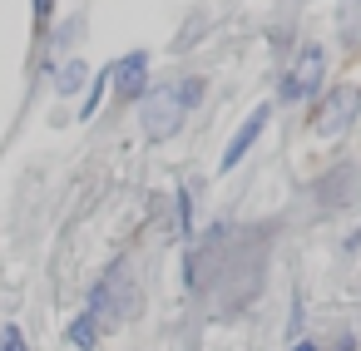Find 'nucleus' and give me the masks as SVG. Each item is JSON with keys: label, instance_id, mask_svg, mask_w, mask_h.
Returning <instances> with one entry per match:
<instances>
[{"label": "nucleus", "instance_id": "1", "mask_svg": "<svg viewBox=\"0 0 361 351\" xmlns=\"http://www.w3.org/2000/svg\"><path fill=\"white\" fill-rule=\"evenodd\" d=\"M198 94H203V85H198V80H183V85H173V90H154V94L144 99V109H139L144 134H149V139H169V134H178L183 109H188Z\"/></svg>", "mask_w": 361, "mask_h": 351}, {"label": "nucleus", "instance_id": "2", "mask_svg": "<svg viewBox=\"0 0 361 351\" xmlns=\"http://www.w3.org/2000/svg\"><path fill=\"white\" fill-rule=\"evenodd\" d=\"M99 326H119V321H129V312H134V282L124 277V267H114V272H104L94 287H90V307H85Z\"/></svg>", "mask_w": 361, "mask_h": 351}, {"label": "nucleus", "instance_id": "3", "mask_svg": "<svg viewBox=\"0 0 361 351\" xmlns=\"http://www.w3.org/2000/svg\"><path fill=\"white\" fill-rule=\"evenodd\" d=\"M322 80H326V50L322 45H307L302 55H297V65L287 70V80H282V99L287 104H297V99H307V94H317L322 90Z\"/></svg>", "mask_w": 361, "mask_h": 351}, {"label": "nucleus", "instance_id": "4", "mask_svg": "<svg viewBox=\"0 0 361 351\" xmlns=\"http://www.w3.org/2000/svg\"><path fill=\"white\" fill-rule=\"evenodd\" d=\"M356 109H361V90H356V85H341V90L326 94V104H322V114H317V129H322V134H341V129L356 119Z\"/></svg>", "mask_w": 361, "mask_h": 351}, {"label": "nucleus", "instance_id": "5", "mask_svg": "<svg viewBox=\"0 0 361 351\" xmlns=\"http://www.w3.org/2000/svg\"><path fill=\"white\" fill-rule=\"evenodd\" d=\"M144 75H149V55L144 50H134L129 60H119V65H109V85L124 94V99H134V94H144Z\"/></svg>", "mask_w": 361, "mask_h": 351}, {"label": "nucleus", "instance_id": "6", "mask_svg": "<svg viewBox=\"0 0 361 351\" xmlns=\"http://www.w3.org/2000/svg\"><path fill=\"white\" fill-rule=\"evenodd\" d=\"M262 124H267V104H262V109H252V114H247V124H243V129L233 134V144L223 149V173L243 164V154H247V149L257 144V134H262Z\"/></svg>", "mask_w": 361, "mask_h": 351}, {"label": "nucleus", "instance_id": "7", "mask_svg": "<svg viewBox=\"0 0 361 351\" xmlns=\"http://www.w3.org/2000/svg\"><path fill=\"white\" fill-rule=\"evenodd\" d=\"M94 341H99V321L85 312V316H75L70 321V346H80V351H94Z\"/></svg>", "mask_w": 361, "mask_h": 351}, {"label": "nucleus", "instance_id": "8", "mask_svg": "<svg viewBox=\"0 0 361 351\" xmlns=\"http://www.w3.org/2000/svg\"><path fill=\"white\" fill-rule=\"evenodd\" d=\"M85 75H90V70H85L80 60H75V65H65V70H60V94H75V90L85 85Z\"/></svg>", "mask_w": 361, "mask_h": 351}, {"label": "nucleus", "instance_id": "9", "mask_svg": "<svg viewBox=\"0 0 361 351\" xmlns=\"http://www.w3.org/2000/svg\"><path fill=\"white\" fill-rule=\"evenodd\" d=\"M104 90H109V70L94 80V90H90V99H85V109H80V119H94L99 114V99H104Z\"/></svg>", "mask_w": 361, "mask_h": 351}, {"label": "nucleus", "instance_id": "10", "mask_svg": "<svg viewBox=\"0 0 361 351\" xmlns=\"http://www.w3.org/2000/svg\"><path fill=\"white\" fill-rule=\"evenodd\" d=\"M0 351H25V336H20V326H0Z\"/></svg>", "mask_w": 361, "mask_h": 351}, {"label": "nucleus", "instance_id": "11", "mask_svg": "<svg viewBox=\"0 0 361 351\" xmlns=\"http://www.w3.org/2000/svg\"><path fill=\"white\" fill-rule=\"evenodd\" d=\"M292 351H317V346H312V341H297V346H292Z\"/></svg>", "mask_w": 361, "mask_h": 351}]
</instances>
